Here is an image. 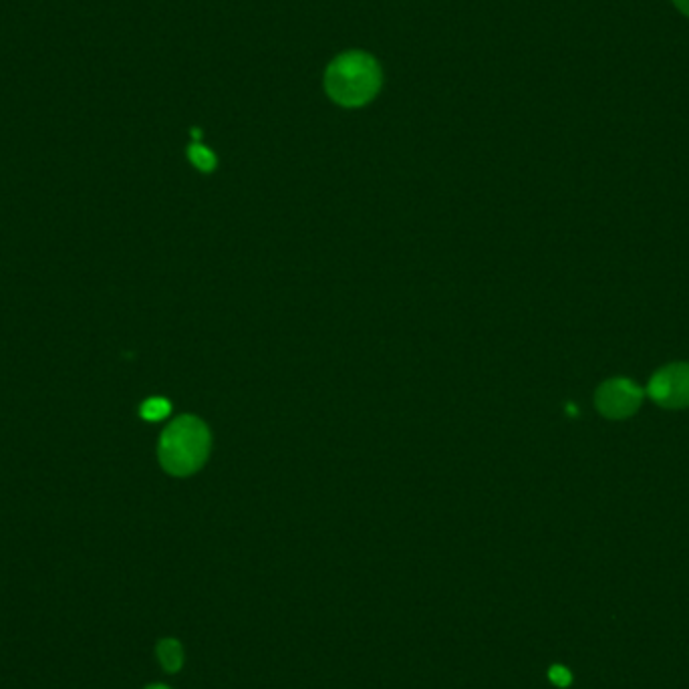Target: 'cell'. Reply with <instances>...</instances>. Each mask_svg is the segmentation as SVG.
Segmentation results:
<instances>
[{
	"label": "cell",
	"instance_id": "1",
	"mask_svg": "<svg viewBox=\"0 0 689 689\" xmlns=\"http://www.w3.org/2000/svg\"><path fill=\"white\" fill-rule=\"evenodd\" d=\"M381 79V67L369 53L349 51L329 63L325 91L343 107H361L379 93Z\"/></svg>",
	"mask_w": 689,
	"mask_h": 689
},
{
	"label": "cell",
	"instance_id": "2",
	"mask_svg": "<svg viewBox=\"0 0 689 689\" xmlns=\"http://www.w3.org/2000/svg\"><path fill=\"white\" fill-rule=\"evenodd\" d=\"M158 454L166 472L172 476H190L208 460L210 432L198 418L182 416L162 434Z\"/></svg>",
	"mask_w": 689,
	"mask_h": 689
},
{
	"label": "cell",
	"instance_id": "3",
	"mask_svg": "<svg viewBox=\"0 0 689 689\" xmlns=\"http://www.w3.org/2000/svg\"><path fill=\"white\" fill-rule=\"evenodd\" d=\"M649 395L667 409H681L689 405V365L673 363L653 375L647 387Z\"/></svg>",
	"mask_w": 689,
	"mask_h": 689
},
{
	"label": "cell",
	"instance_id": "4",
	"mask_svg": "<svg viewBox=\"0 0 689 689\" xmlns=\"http://www.w3.org/2000/svg\"><path fill=\"white\" fill-rule=\"evenodd\" d=\"M643 399V389H639L629 379H611L597 391V407L607 418L623 420L637 411Z\"/></svg>",
	"mask_w": 689,
	"mask_h": 689
},
{
	"label": "cell",
	"instance_id": "5",
	"mask_svg": "<svg viewBox=\"0 0 689 689\" xmlns=\"http://www.w3.org/2000/svg\"><path fill=\"white\" fill-rule=\"evenodd\" d=\"M158 657L162 661V665L168 669V671H178L182 667V661H184V655H182V647L178 641L174 639H166L160 643L158 647Z\"/></svg>",
	"mask_w": 689,
	"mask_h": 689
},
{
	"label": "cell",
	"instance_id": "6",
	"mask_svg": "<svg viewBox=\"0 0 689 689\" xmlns=\"http://www.w3.org/2000/svg\"><path fill=\"white\" fill-rule=\"evenodd\" d=\"M188 158L202 172H212L216 166V156L208 148H204L202 144H192L188 148Z\"/></svg>",
	"mask_w": 689,
	"mask_h": 689
},
{
	"label": "cell",
	"instance_id": "7",
	"mask_svg": "<svg viewBox=\"0 0 689 689\" xmlns=\"http://www.w3.org/2000/svg\"><path fill=\"white\" fill-rule=\"evenodd\" d=\"M168 413H170V401H166L162 397H152L142 405V418H146L150 422L164 420Z\"/></svg>",
	"mask_w": 689,
	"mask_h": 689
},
{
	"label": "cell",
	"instance_id": "8",
	"mask_svg": "<svg viewBox=\"0 0 689 689\" xmlns=\"http://www.w3.org/2000/svg\"><path fill=\"white\" fill-rule=\"evenodd\" d=\"M550 679H553L557 685H569L571 683V673H569V669H565V667H553V669H550Z\"/></svg>",
	"mask_w": 689,
	"mask_h": 689
},
{
	"label": "cell",
	"instance_id": "9",
	"mask_svg": "<svg viewBox=\"0 0 689 689\" xmlns=\"http://www.w3.org/2000/svg\"><path fill=\"white\" fill-rule=\"evenodd\" d=\"M673 5H675L685 17H689V0H673Z\"/></svg>",
	"mask_w": 689,
	"mask_h": 689
},
{
	"label": "cell",
	"instance_id": "10",
	"mask_svg": "<svg viewBox=\"0 0 689 689\" xmlns=\"http://www.w3.org/2000/svg\"><path fill=\"white\" fill-rule=\"evenodd\" d=\"M148 689H168L166 685H152V687H148Z\"/></svg>",
	"mask_w": 689,
	"mask_h": 689
}]
</instances>
